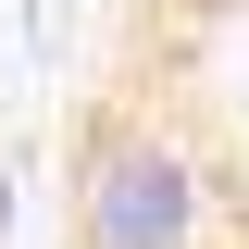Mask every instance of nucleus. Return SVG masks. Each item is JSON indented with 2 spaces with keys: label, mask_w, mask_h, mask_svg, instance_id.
Instances as JSON below:
<instances>
[{
  "label": "nucleus",
  "mask_w": 249,
  "mask_h": 249,
  "mask_svg": "<svg viewBox=\"0 0 249 249\" xmlns=\"http://www.w3.org/2000/svg\"><path fill=\"white\" fill-rule=\"evenodd\" d=\"M224 187L199 162V137L150 112H100L75 150V249H212Z\"/></svg>",
  "instance_id": "1"
}]
</instances>
